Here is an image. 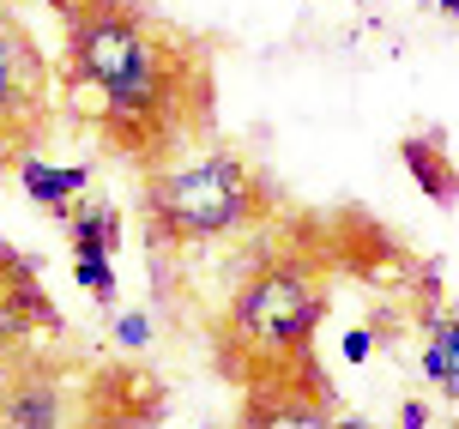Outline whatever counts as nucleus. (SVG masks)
Listing matches in <instances>:
<instances>
[{
    "mask_svg": "<svg viewBox=\"0 0 459 429\" xmlns=\"http://www.w3.org/2000/svg\"><path fill=\"white\" fill-rule=\"evenodd\" d=\"M61 19V85L103 152L152 176L212 139L218 73L206 37L152 0H73Z\"/></svg>",
    "mask_w": 459,
    "mask_h": 429,
    "instance_id": "obj_1",
    "label": "nucleus"
},
{
    "mask_svg": "<svg viewBox=\"0 0 459 429\" xmlns=\"http://www.w3.org/2000/svg\"><path fill=\"white\" fill-rule=\"evenodd\" d=\"M326 315H333V272L302 242L260 254L224 302V320L212 333V369L236 393L278 375H302L315 369V339Z\"/></svg>",
    "mask_w": 459,
    "mask_h": 429,
    "instance_id": "obj_2",
    "label": "nucleus"
},
{
    "mask_svg": "<svg viewBox=\"0 0 459 429\" xmlns=\"http://www.w3.org/2000/svg\"><path fill=\"white\" fill-rule=\"evenodd\" d=\"M273 181L260 176L242 152L212 145L194 163H169L139 176V218L152 254H187L200 242H230L242 230L273 218Z\"/></svg>",
    "mask_w": 459,
    "mask_h": 429,
    "instance_id": "obj_3",
    "label": "nucleus"
},
{
    "mask_svg": "<svg viewBox=\"0 0 459 429\" xmlns=\"http://www.w3.org/2000/svg\"><path fill=\"white\" fill-rule=\"evenodd\" d=\"M55 127V79L37 31L0 6V170L43 152Z\"/></svg>",
    "mask_w": 459,
    "mask_h": 429,
    "instance_id": "obj_4",
    "label": "nucleus"
},
{
    "mask_svg": "<svg viewBox=\"0 0 459 429\" xmlns=\"http://www.w3.org/2000/svg\"><path fill=\"white\" fill-rule=\"evenodd\" d=\"M158 417H163L158 375L139 369V363H109V369H97L85 381L67 429H158Z\"/></svg>",
    "mask_w": 459,
    "mask_h": 429,
    "instance_id": "obj_5",
    "label": "nucleus"
},
{
    "mask_svg": "<svg viewBox=\"0 0 459 429\" xmlns=\"http://www.w3.org/2000/svg\"><path fill=\"white\" fill-rule=\"evenodd\" d=\"M333 417H339V393H333V381L315 363L302 375H278V381L242 387L236 429H326Z\"/></svg>",
    "mask_w": 459,
    "mask_h": 429,
    "instance_id": "obj_6",
    "label": "nucleus"
},
{
    "mask_svg": "<svg viewBox=\"0 0 459 429\" xmlns=\"http://www.w3.org/2000/svg\"><path fill=\"white\" fill-rule=\"evenodd\" d=\"M73 375L61 357H43L24 345L13 375L0 387V429H67L73 417Z\"/></svg>",
    "mask_w": 459,
    "mask_h": 429,
    "instance_id": "obj_7",
    "label": "nucleus"
},
{
    "mask_svg": "<svg viewBox=\"0 0 459 429\" xmlns=\"http://www.w3.org/2000/svg\"><path fill=\"white\" fill-rule=\"evenodd\" d=\"M399 158H405L411 181L423 188V200H436V206H454V200H459V163L447 158V139H441V127L405 134V139H399Z\"/></svg>",
    "mask_w": 459,
    "mask_h": 429,
    "instance_id": "obj_8",
    "label": "nucleus"
},
{
    "mask_svg": "<svg viewBox=\"0 0 459 429\" xmlns=\"http://www.w3.org/2000/svg\"><path fill=\"white\" fill-rule=\"evenodd\" d=\"M13 176H19L24 200H37L43 212H55V218H67L73 212V194H85V181H91V170L85 163H73V170H61V163H43L37 152L30 158L13 163Z\"/></svg>",
    "mask_w": 459,
    "mask_h": 429,
    "instance_id": "obj_9",
    "label": "nucleus"
},
{
    "mask_svg": "<svg viewBox=\"0 0 459 429\" xmlns=\"http://www.w3.org/2000/svg\"><path fill=\"white\" fill-rule=\"evenodd\" d=\"M67 249L73 254H121V206L79 200L67 212Z\"/></svg>",
    "mask_w": 459,
    "mask_h": 429,
    "instance_id": "obj_10",
    "label": "nucleus"
},
{
    "mask_svg": "<svg viewBox=\"0 0 459 429\" xmlns=\"http://www.w3.org/2000/svg\"><path fill=\"white\" fill-rule=\"evenodd\" d=\"M423 375L441 399H459V315L436 320L429 327V345H423Z\"/></svg>",
    "mask_w": 459,
    "mask_h": 429,
    "instance_id": "obj_11",
    "label": "nucleus"
},
{
    "mask_svg": "<svg viewBox=\"0 0 459 429\" xmlns=\"http://www.w3.org/2000/svg\"><path fill=\"white\" fill-rule=\"evenodd\" d=\"M73 278H79L97 302H115V296H121V278H115L109 254H73Z\"/></svg>",
    "mask_w": 459,
    "mask_h": 429,
    "instance_id": "obj_12",
    "label": "nucleus"
},
{
    "mask_svg": "<svg viewBox=\"0 0 459 429\" xmlns=\"http://www.w3.org/2000/svg\"><path fill=\"white\" fill-rule=\"evenodd\" d=\"M115 345H121V351H145V345H152V320L139 315V309H127V315L115 320Z\"/></svg>",
    "mask_w": 459,
    "mask_h": 429,
    "instance_id": "obj_13",
    "label": "nucleus"
},
{
    "mask_svg": "<svg viewBox=\"0 0 459 429\" xmlns=\"http://www.w3.org/2000/svg\"><path fill=\"white\" fill-rule=\"evenodd\" d=\"M24 345H30V333H19V327L0 320V387H6V375H13V363L24 357Z\"/></svg>",
    "mask_w": 459,
    "mask_h": 429,
    "instance_id": "obj_14",
    "label": "nucleus"
},
{
    "mask_svg": "<svg viewBox=\"0 0 459 429\" xmlns=\"http://www.w3.org/2000/svg\"><path fill=\"white\" fill-rule=\"evenodd\" d=\"M375 357V327H351L344 333V363H368Z\"/></svg>",
    "mask_w": 459,
    "mask_h": 429,
    "instance_id": "obj_15",
    "label": "nucleus"
},
{
    "mask_svg": "<svg viewBox=\"0 0 459 429\" xmlns=\"http://www.w3.org/2000/svg\"><path fill=\"white\" fill-rule=\"evenodd\" d=\"M399 429H429V406L423 399H405L399 406Z\"/></svg>",
    "mask_w": 459,
    "mask_h": 429,
    "instance_id": "obj_16",
    "label": "nucleus"
},
{
    "mask_svg": "<svg viewBox=\"0 0 459 429\" xmlns=\"http://www.w3.org/2000/svg\"><path fill=\"white\" fill-rule=\"evenodd\" d=\"M326 429H375V424H368V417H344V411H339V417H333Z\"/></svg>",
    "mask_w": 459,
    "mask_h": 429,
    "instance_id": "obj_17",
    "label": "nucleus"
},
{
    "mask_svg": "<svg viewBox=\"0 0 459 429\" xmlns=\"http://www.w3.org/2000/svg\"><path fill=\"white\" fill-rule=\"evenodd\" d=\"M441 13H447V19H459V0H436Z\"/></svg>",
    "mask_w": 459,
    "mask_h": 429,
    "instance_id": "obj_18",
    "label": "nucleus"
},
{
    "mask_svg": "<svg viewBox=\"0 0 459 429\" xmlns=\"http://www.w3.org/2000/svg\"><path fill=\"white\" fill-rule=\"evenodd\" d=\"M43 6H48V13H67V6H73V0H43Z\"/></svg>",
    "mask_w": 459,
    "mask_h": 429,
    "instance_id": "obj_19",
    "label": "nucleus"
},
{
    "mask_svg": "<svg viewBox=\"0 0 459 429\" xmlns=\"http://www.w3.org/2000/svg\"><path fill=\"white\" fill-rule=\"evenodd\" d=\"M200 429H212V424H200Z\"/></svg>",
    "mask_w": 459,
    "mask_h": 429,
    "instance_id": "obj_20",
    "label": "nucleus"
},
{
    "mask_svg": "<svg viewBox=\"0 0 459 429\" xmlns=\"http://www.w3.org/2000/svg\"><path fill=\"white\" fill-rule=\"evenodd\" d=\"M0 6H6V0H0Z\"/></svg>",
    "mask_w": 459,
    "mask_h": 429,
    "instance_id": "obj_21",
    "label": "nucleus"
}]
</instances>
